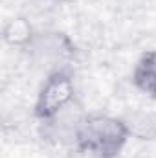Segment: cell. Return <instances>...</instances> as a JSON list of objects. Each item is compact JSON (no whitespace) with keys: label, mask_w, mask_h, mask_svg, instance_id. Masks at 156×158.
<instances>
[{"label":"cell","mask_w":156,"mask_h":158,"mask_svg":"<svg viewBox=\"0 0 156 158\" xmlns=\"http://www.w3.org/2000/svg\"><path fill=\"white\" fill-rule=\"evenodd\" d=\"M130 138L123 118L109 114H84L76 134V147L94 158H116Z\"/></svg>","instance_id":"obj_1"},{"label":"cell","mask_w":156,"mask_h":158,"mask_svg":"<svg viewBox=\"0 0 156 158\" xmlns=\"http://www.w3.org/2000/svg\"><path fill=\"white\" fill-rule=\"evenodd\" d=\"M76 103V83L72 74L63 68L50 72L44 79L35 101V116L46 123Z\"/></svg>","instance_id":"obj_2"},{"label":"cell","mask_w":156,"mask_h":158,"mask_svg":"<svg viewBox=\"0 0 156 158\" xmlns=\"http://www.w3.org/2000/svg\"><path fill=\"white\" fill-rule=\"evenodd\" d=\"M24 50H28L30 57L37 64L50 68V72L63 70L74 52L70 40L59 31H35L31 42Z\"/></svg>","instance_id":"obj_3"},{"label":"cell","mask_w":156,"mask_h":158,"mask_svg":"<svg viewBox=\"0 0 156 158\" xmlns=\"http://www.w3.org/2000/svg\"><path fill=\"white\" fill-rule=\"evenodd\" d=\"M132 83L145 94L156 96V50L145 52L132 70Z\"/></svg>","instance_id":"obj_4"},{"label":"cell","mask_w":156,"mask_h":158,"mask_svg":"<svg viewBox=\"0 0 156 158\" xmlns=\"http://www.w3.org/2000/svg\"><path fill=\"white\" fill-rule=\"evenodd\" d=\"M123 119L127 121L130 136H136L140 140H154L156 138V112L138 110Z\"/></svg>","instance_id":"obj_5"},{"label":"cell","mask_w":156,"mask_h":158,"mask_svg":"<svg viewBox=\"0 0 156 158\" xmlns=\"http://www.w3.org/2000/svg\"><path fill=\"white\" fill-rule=\"evenodd\" d=\"M33 35H35V31L24 17H15L4 26V40L11 46L26 48L31 42Z\"/></svg>","instance_id":"obj_6"}]
</instances>
